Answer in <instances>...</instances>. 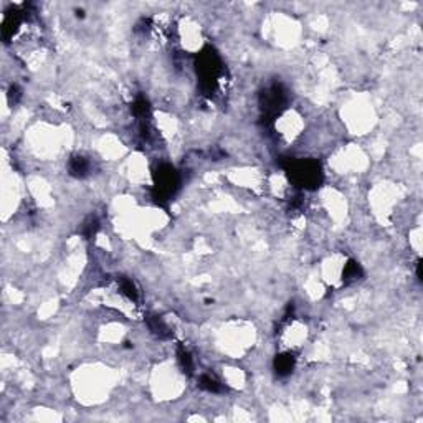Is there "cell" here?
<instances>
[{
  "instance_id": "2",
  "label": "cell",
  "mask_w": 423,
  "mask_h": 423,
  "mask_svg": "<svg viewBox=\"0 0 423 423\" xmlns=\"http://www.w3.org/2000/svg\"><path fill=\"white\" fill-rule=\"evenodd\" d=\"M275 369L280 376H288V374L293 372V369H294V357L291 356V354H281V356L276 357Z\"/></svg>"
},
{
  "instance_id": "3",
  "label": "cell",
  "mask_w": 423,
  "mask_h": 423,
  "mask_svg": "<svg viewBox=\"0 0 423 423\" xmlns=\"http://www.w3.org/2000/svg\"><path fill=\"white\" fill-rule=\"evenodd\" d=\"M90 171V162L85 157L78 155V157H73L70 162V172L71 176L75 177H85Z\"/></svg>"
},
{
  "instance_id": "6",
  "label": "cell",
  "mask_w": 423,
  "mask_h": 423,
  "mask_svg": "<svg viewBox=\"0 0 423 423\" xmlns=\"http://www.w3.org/2000/svg\"><path fill=\"white\" fill-rule=\"evenodd\" d=\"M121 289H123V294L128 296L131 301L138 299V291H136V286L133 284V281L123 280V283H121Z\"/></svg>"
},
{
  "instance_id": "1",
  "label": "cell",
  "mask_w": 423,
  "mask_h": 423,
  "mask_svg": "<svg viewBox=\"0 0 423 423\" xmlns=\"http://www.w3.org/2000/svg\"><path fill=\"white\" fill-rule=\"evenodd\" d=\"M288 174L296 186L304 188L316 187L323 179L319 164L314 160H291L288 165Z\"/></svg>"
},
{
  "instance_id": "4",
  "label": "cell",
  "mask_w": 423,
  "mask_h": 423,
  "mask_svg": "<svg viewBox=\"0 0 423 423\" xmlns=\"http://www.w3.org/2000/svg\"><path fill=\"white\" fill-rule=\"evenodd\" d=\"M361 273H362L361 266H359L356 261H349V265H346V268H344V280L356 281V280H359Z\"/></svg>"
},
{
  "instance_id": "5",
  "label": "cell",
  "mask_w": 423,
  "mask_h": 423,
  "mask_svg": "<svg viewBox=\"0 0 423 423\" xmlns=\"http://www.w3.org/2000/svg\"><path fill=\"white\" fill-rule=\"evenodd\" d=\"M200 387L205 388L208 392H218L220 390V383H218L215 378L210 376H202L200 377Z\"/></svg>"
}]
</instances>
